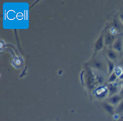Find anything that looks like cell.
<instances>
[{"label": "cell", "instance_id": "obj_17", "mask_svg": "<svg viewBox=\"0 0 123 121\" xmlns=\"http://www.w3.org/2000/svg\"><path fill=\"white\" fill-rule=\"evenodd\" d=\"M120 20H121V23L123 24V12L122 13H120Z\"/></svg>", "mask_w": 123, "mask_h": 121}, {"label": "cell", "instance_id": "obj_6", "mask_svg": "<svg viewBox=\"0 0 123 121\" xmlns=\"http://www.w3.org/2000/svg\"><path fill=\"white\" fill-rule=\"evenodd\" d=\"M112 49L116 51L118 53H121L123 49V42L120 38L117 39L112 45Z\"/></svg>", "mask_w": 123, "mask_h": 121}, {"label": "cell", "instance_id": "obj_19", "mask_svg": "<svg viewBox=\"0 0 123 121\" xmlns=\"http://www.w3.org/2000/svg\"><path fill=\"white\" fill-rule=\"evenodd\" d=\"M119 66H120V67H122L123 69V59L120 61V62L119 63Z\"/></svg>", "mask_w": 123, "mask_h": 121}, {"label": "cell", "instance_id": "obj_10", "mask_svg": "<svg viewBox=\"0 0 123 121\" xmlns=\"http://www.w3.org/2000/svg\"><path fill=\"white\" fill-rule=\"evenodd\" d=\"M105 60L106 61L107 63V66H108V75H110L114 71L115 69V64H114V61H111V60H109L108 58H107L106 57H105Z\"/></svg>", "mask_w": 123, "mask_h": 121}, {"label": "cell", "instance_id": "obj_4", "mask_svg": "<svg viewBox=\"0 0 123 121\" xmlns=\"http://www.w3.org/2000/svg\"><path fill=\"white\" fill-rule=\"evenodd\" d=\"M116 37L115 34L111 33H108L105 36V45L106 46H109L113 45V43L116 40Z\"/></svg>", "mask_w": 123, "mask_h": 121}, {"label": "cell", "instance_id": "obj_1", "mask_svg": "<svg viewBox=\"0 0 123 121\" xmlns=\"http://www.w3.org/2000/svg\"><path fill=\"white\" fill-rule=\"evenodd\" d=\"M91 66L97 71L100 72H105L106 69H108L106 61H104L103 60H100V59H96L91 61Z\"/></svg>", "mask_w": 123, "mask_h": 121}, {"label": "cell", "instance_id": "obj_13", "mask_svg": "<svg viewBox=\"0 0 123 121\" xmlns=\"http://www.w3.org/2000/svg\"><path fill=\"white\" fill-rule=\"evenodd\" d=\"M115 113H123V100L119 103V104L115 107Z\"/></svg>", "mask_w": 123, "mask_h": 121}, {"label": "cell", "instance_id": "obj_20", "mask_svg": "<svg viewBox=\"0 0 123 121\" xmlns=\"http://www.w3.org/2000/svg\"><path fill=\"white\" fill-rule=\"evenodd\" d=\"M121 121H123V119H122V120H121Z\"/></svg>", "mask_w": 123, "mask_h": 121}, {"label": "cell", "instance_id": "obj_3", "mask_svg": "<svg viewBox=\"0 0 123 121\" xmlns=\"http://www.w3.org/2000/svg\"><path fill=\"white\" fill-rule=\"evenodd\" d=\"M123 100V98L120 96V94H117V95L109 97V98L107 100V102L116 107Z\"/></svg>", "mask_w": 123, "mask_h": 121}, {"label": "cell", "instance_id": "obj_16", "mask_svg": "<svg viewBox=\"0 0 123 121\" xmlns=\"http://www.w3.org/2000/svg\"><path fill=\"white\" fill-rule=\"evenodd\" d=\"M120 96L123 98V81H122V85H121V90H120Z\"/></svg>", "mask_w": 123, "mask_h": 121}, {"label": "cell", "instance_id": "obj_2", "mask_svg": "<svg viewBox=\"0 0 123 121\" xmlns=\"http://www.w3.org/2000/svg\"><path fill=\"white\" fill-rule=\"evenodd\" d=\"M107 88H108V96L109 97L113 96V95H117V94H119L120 90H121V88H120L119 86L116 83L109 84Z\"/></svg>", "mask_w": 123, "mask_h": 121}, {"label": "cell", "instance_id": "obj_9", "mask_svg": "<svg viewBox=\"0 0 123 121\" xmlns=\"http://www.w3.org/2000/svg\"><path fill=\"white\" fill-rule=\"evenodd\" d=\"M96 96L98 98H103L106 96H108V88L100 87L96 91Z\"/></svg>", "mask_w": 123, "mask_h": 121}, {"label": "cell", "instance_id": "obj_8", "mask_svg": "<svg viewBox=\"0 0 123 121\" xmlns=\"http://www.w3.org/2000/svg\"><path fill=\"white\" fill-rule=\"evenodd\" d=\"M105 45V37L102 35L98 40L96 42V45H95V49H96V52L99 51L100 50L103 48V46Z\"/></svg>", "mask_w": 123, "mask_h": 121}, {"label": "cell", "instance_id": "obj_15", "mask_svg": "<svg viewBox=\"0 0 123 121\" xmlns=\"http://www.w3.org/2000/svg\"><path fill=\"white\" fill-rule=\"evenodd\" d=\"M114 72L116 73V74L117 75L118 77H119V76H120V75H121L123 72V69L122 67H120V66H117V67H115V70H114Z\"/></svg>", "mask_w": 123, "mask_h": 121}, {"label": "cell", "instance_id": "obj_18", "mask_svg": "<svg viewBox=\"0 0 123 121\" xmlns=\"http://www.w3.org/2000/svg\"><path fill=\"white\" fill-rule=\"evenodd\" d=\"M118 80H120V81H123V72L118 77Z\"/></svg>", "mask_w": 123, "mask_h": 121}, {"label": "cell", "instance_id": "obj_14", "mask_svg": "<svg viewBox=\"0 0 123 121\" xmlns=\"http://www.w3.org/2000/svg\"><path fill=\"white\" fill-rule=\"evenodd\" d=\"M96 80L100 84H101V85L104 83V78H103V76L100 74H98L96 75Z\"/></svg>", "mask_w": 123, "mask_h": 121}, {"label": "cell", "instance_id": "obj_5", "mask_svg": "<svg viewBox=\"0 0 123 121\" xmlns=\"http://www.w3.org/2000/svg\"><path fill=\"white\" fill-rule=\"evenodd\" d=\"M119 53L113 49H109L107 51L106 57L112 61H116L118 59Z\"/></svg>", "mask_w": 123, "mask_h": 121}, {"label": "cell", "instance_id": "obj_7", "mask_svg": "<svg viewBox=\"0 0 123 121\" xmlns=\"http://www.w3.org/2000/svg\"><path fill=\"white\" fill-rule=\"evenodd\" d=\"M88 71H87V75L86 76V82L88 84V86L92 87V86L94 85L96 78H94V76L92 74V72L90 71V70H88Z\"/></svg>", "mask_w": 123, "mask_h": 121}, {"label": "cell", "instance_id": "obj_12", "mask_svg": "<svg viewBox=\"0 0 123 121\" xmlns=\"http://www.w3.org/2000/svg\"><path fill=\"white\" fill-rule=\"evenodd\" d=\"M103 104V107H104V108L107 111V112H112L115 110V107H114V106H113L111 104H109V102H104Z\"/></svg>", "mask_w": 123, "mask_h": 121}, {"label": "cell", "instance_id": "obj_11", "mask_svg": "<svg viewBox=\"0 0 123 121\" xmlns=\"http://www.w3.org/2000/svg\"><path fill=\"white\" fill-rule=\"evenodd\" d=\"M118 79V77L117 75L116 74L115 72H113L109 76V78H108V82L109 84H111V83H115L116 82V81Z\"/></svg>", "mask_w": 123, "mask_h": 121}]
</instances>
